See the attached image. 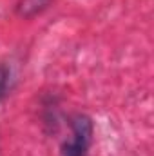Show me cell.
<instances>
[{
	"instance_id": "obj_2",
	"label": "cell",
	"mask_w": 154,
	"mask_h": 156,
	"mask_svg": "<svg viewBox=\"0 0 154 156\" xmlns=\"http://www.w3.org/2000/svg\"><path fill=\"white\" fill-rule=\"evenodd\" d=\"M47 4H49V0H20L18 2V13L22 16H33L38 11H42Z\"/></svg>"
},
{
	"instance_id": "obj_3",
	"label": "cell",
	"mask_w": 154,
	"mask_h": 156,
	"mask_svg": "<svg viewBox=\"0 0 154 156\" xmlns=\"http://www.w3.org/2000/svg\"><path fill=\"white\" fill-rule=\"evenodd\" d=\"M9 85H11V71L7 66L0 64V100L7 94Z\"/></svg>"
},
{
	"instance_id": "obj_1",
	"label": "cell",
	"mask_w": 154,
	"mask_h": 156,
	"mask_svg": "<svg viewBox=\"0 0 154 156\" xmlns=\"http://www.w3.org/2000/svg\"><path fill=\"white\" fill-rule=\"evenodd\" d=\"M94 125L87 115L71 118V138L62 144L60 156H87L93 144Z\"/></svg>"
}]
</instances>
